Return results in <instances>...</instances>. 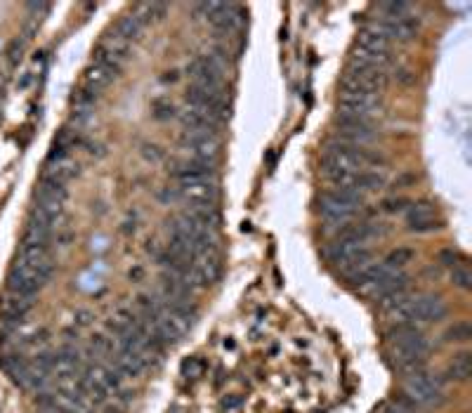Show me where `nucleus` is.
Masks as SVG:
<instances>
[{"label": "nucleus", "instance_id": "obj_33", "mask_svg": "<svg viewBox=\"0 0 472 413\" xmlns=\"http://www.w3.org/2000/svg\"><path fill=\"white\" fill-rule=\"evenodd\" d=\"M139 276H142V269L139 267L135 269V272H130V279H139Z\"/></svg>", "mask_w": 472, "mask_h": 413}, {"label": "nucleus", "instance_id": "obj_5", "mask_svg": "<svg viewBox=\"0 0 472 413\" xmlns=\"http://www.w3.org/2000/svg\"><path fill=\"white\" fill-rule=\"evenodd\" d=\"M404 397L421 406H437L444 399V381L430 371H418L404 381Z\"/></svg>", "mask_w": 472, "mask_h": 413}, {"label": "nucleus", "instance_id": "obj_22", "mask_svg": "<svg viewBox=\"0 0 472 413\" xmlns=\"http://www.w3.org/2000/svg\"><path fill=\"white\" fill-rule=\"evenodd\" d=\"M50 239H52V229L40 227V225H36V222H29V225H26L24 243H43V246H47Z\"/></svg>", "mask_w": 472, "mask_h": 413}, {"label": "nucleus", "instance_id": "obj_24", "mask_svg": "<svg viewBox=\"0 0 472 413\" xmlns=\"http://www.w3.org/2000/svg\"><path fill=\"white\" fill-rule=\"evenodd\" d=\"M451 283L461 290H470L472 288V272L465 265H456L451 269Z\"/></svg>", "mask_w": 472, "mask_h": 413}, {"label": "nucleus", "instance_id": "obj_21", "mask_svg": "<svg viewBox=\"0 0 472 413\" xmlns=\"http://www.w3.org/2000/svg\"><path fill=\"white\" fill-rule=\"evenodd\" d=\"M414 257H416V253H414V250H411V248H397V250H392V253H390L383 262H385V265H387L390 269H395V272H402V269L406 267L409 262L414 260Z\"/></svg>", "mask_w": 472, "mask_h": 413}, {"label": "nucleus", "instance_id": "obj_25", "mask_svg": "<svg viewBox=\"0 0 472 413\" xmlns=\"http://www.w3.org/2000/svg\"><path fill=\"white\" fill-rule=\"evenodd\" d=\"M380 10L385 12V19L411 17V5H406V3H385V5H380Z\"/></svg>", "mask_w": 472, "mask_h": 413}, {"label": "nucleus", "instance_id": "obj_10", "mask_svg": "<svg viewBox=\"0 0 472 413\" xmlns=\"http://www.w3.org/2000/svg\"><path fill=\"white\" fill-rule=\"evenodd\" d=\"M187 73L192 78L194 87H204V90H222V76L206 62V57H197L192 64L187 66Z\"/></svg>", "mask_w": 472, "mask_h": 413}, {"label": "nucleus", "instance_id": "obj_7", "mask_svg": "<svg viewBox=\"0 0 472 413\" xmlns=\"http://www.w3.org/2000/svg\"><path fill=\"white\" fill-rule=\"evenodd\" d=\"M378 109H380V94L375 92H342L340 94V113H345V116H361V118L373 121Z\"/></svg>", "mask_w": 472, "mask_h": 413}, {"label": "nucleus", "instance_id": "obj_17", "mask_svg": "<svg viewBox=\"0 0 472 413\" xmlns=\"http://www.w3.org/2000/svg\"><path fill=\"white\" fill-rule=\"evenodd\" d=\"M338 137L345 142V144H356V147H364V144H373L378 140V130L375 125L371 128H338Z\"/></svg>", "mask_w": 472, "mask_h": 413}, {"label": "nucleus", "instance_id": "obj_32", "mask_svg": "<svg viewBox=\"0 0 472 413\" xmlns=\"http://www.w3.org/2000/svg\"><path fill=\"white\" fill-rule=\"evenodd\" d=\"M78 316H80V319H78L80 323H87V321H90V319H87V316H90V314H87V312H80Z\"/></svg>", "mask_w": 472, "mask_h": 413}, {"label": "nucleus", "instance_id": "obj_29", "mask_svg": "<svg viewBox=\"0 0 472 413\" xmlns=\"http://www.w3.org/2000/svg\"><path fill=\"white\" fill-rule=\"evenodd\" d=\"M239 406H241V397H236V395H229L222 399V409L225 411H234V409H239Z\"/></svg>", "mask_w": 472, "mask_h": 413}, {"label": "nucleus", "instance_id": "obj_6", "mask_svg": "<svg viewBox=\"0 0 472 413\" xmlns=\"http://www.w3.org/2000/svg\"><path fill=\"white\" fill-rule=\"evenodd\" d=\"M340 85H342V92H375V94H380L383 87L387 85V73L347 66Z\"/></svg>", "mask_w": 472, "mask_h": 413}, {"label": "nucleus", "instance_id": "obj_26", "mask_svg": "<svg viewBox=\"0 0 472 413\" xmlns=\"http://www.w3.org/2000/svg\"><path fill=\"white\" fill-rule=\"evenodd\" d=\"M204 371H206V364H204V359H199V357H189L187 362L182 364V374L187 378H199V376H204Z\"/></svg>", "mask_w": 472, "mask_h": 413}, {"label": "nucleus", "instance_id": "obj_8", "mask_svg": "<svg viewBox=\"0 0 472 413\" xmlns=\"http://www.w3.org/2000/svg\"><path fill=\"white\" fill-rule=\"evenodd\" d=\"M444 225L442 218L437 215V208L430 201H418L411 203L409 213H406V227L416 234H428L435 232Z\"/></svg>", "mask_w": 472, "mask_h": 413}, {"label": "nucleus", "instance_id": "obj_3", "mask_svg": "<svg viewBox=\"0 0 472 413\" xmlns=\"http://www.w3.org/2000/svg\"><path fill=\"white\" fill-rule=\"evenodd\" d=\"M364 194L354 192V189H328L321 194L319 199V213L328 222H347L354 218V213L359 211V203Z\"/></svg>", "mask_w": 472, "mask_h": 413}, {"label": "nucleus", "instance_id": "obj_31", "mask_svg": "<svg viewBox=\"0 0 472 413\" xmlns=\"http://www.w3.org/2000/svg\"><path fill=\"white\" fill-rule=\"evenodd\" d=\"M40 413H64V411L55 404V406H47V409H40Z\"/></svg>", "mask_w": 472, "mask_h": 413}, {"label": "nucleus", "instance_id": "obj_15", "mask_svg": "<svg viewBox=\"0 0 472 413\" xmlns=\"http://www.w3.org/2000/svg\"><path fill=\"white\" fill-rule=\"evenodd\" d=\"M383 26H385V31H387V36H390V40H411V38H416V33H418V22L414 19V15L411 17H404V19H383Z\"/></svg>", "mask_w": 472, "mask_h": 413}, {"label": "nucleus", "instance_id": "obj_4", "mask_svg": "<svg viewBox=\"0 0 472 413\" xmlns=\"http://www.w3.org/2000/svg\"><path fill=\"white\" fill-rule=\"evenodd\" d=\"M328 257L338 272H342L347 279H354L361 269H366L373 260V253L366 243H345V241H335L333 246L328 248Z\"/></svg>", "mask_w": 472, "mask_h": 413}, {"label": "nucleus", "instance_id": "obj_27", "mask_svg": "<svg viewBox=\"0 0 472 413\" xmlns=\"http://www.w3.org/2000/svg\"><path fill=\"white\" fill-rule=\"evenodd\" d=\"M173 111H175V109H173L170 101H161V99H159V101H154V116H156V118H161V121H163V118H170V116H173Z\"/></svg>", "mask_w": 472, "mask_h": 413}, {"label": "nucleus", "instance_id": "obj_12", "mask_svg": "<svg viewBox=\"0 0 472 413\" xmlns=\"http://www.w3.org/2000/svg\"><path fill=\"white\" fill-rule=\"evenodd\" d=\"M33 304H36L33 297L10 293L3 300V307H0V314H3V319H0V321H8V323H15V326H19V323L24 321V316L33 309Z\"/></svg>", "mask_w": 472, "mask_h": 413}, {"label": "nucleus", "instance_id": "obj_23", "mask_svg": "<svg viewBox=\"0 0 472 413\" xmlns=\"http://www.w3.org/2000/svg\"><path fill=\"white\" fill-rule=\"evenodd\" d=\"M470 338H472V326L468 321H458L444 333V340L447 343H468Z\"/></svg>", "mask_w": 472, "mask_h": 413}, {"label": "nucleus", "instance_id": "obj_16", "mask_svg": "<svg viewBox=\"0 0 472 413\" xmlns=\"http://www.w3.org/2000/svg\"><path fill=\"white\" fill-rule=\"evenodd\" d=\"M187 213L192 215V218L197 220L201 227L211 229V232H215V229L220 227V222H222L218 206H201V203H189V211Z\"/></svg>", "mask_w": 472, "mask_h": 413}, {"label": "nucleus", "instance_id": "obj_11", "mask_svg": "<svg viewBox=\"0 0 472 413\" xmlns=\"http://www.w3.org/2000/svg\"><path fill=\"white\" fill-rule=\"evenodd\" d=\"M356 47L368 52H380V55H390V36L385 31L383 22H371L359 31V43Z\"/></svg>", "mask_w": 472, "mask_h": 413}, {"label": "nucleus", "instance_id": "obj_18", "mask_svg": "<svg viewBox=\"0 0 472 413\" xmlns=\"http://www.w3.org/2000/svg\"><path fill=\"white\" fill-rule=\"evenodd\" d=\"M447 376L454 381H468L472 376V355L470 352H458V355L449 362Z\"/></svg>", "mask_w": 472, "mask_h": 413}, {"label": "nucleus", "instance_id": "obj_1", "mask_svg": "<svg viewBox=\"0 0 472 413\" xmlns=\"http://www.w3.org/2000/svg\"><path fill=\"white\" fill-rule=\"evenodd\" d=\"M390 362L399 374H418L425 369V355L430 352L428 338L421 333L416 323H397L387 331Z\"/></svg>", "mask_w": 472, "mask_h": 413}, {"label": "nucleus", "instance_id": "obj_30", "mask_svg": "<svg viewBox=\"0 0 472 413\" xmlns=\"http://www.w3.org/2000/svg\"><path fill=\"white\" fill-rule=\"evenodd\" d=\"M442 260L447 262V265H451V260H456V255L451 253V250H444V253H442Z\"/></svg>", "mask_w": 472, "mask_h": 413}, {"label": "nucleus", "instance_id": "obj_2", "mask_svg": "<svg viewBox=\"0 0 472 413\" xmlns=\"http://www.w3.org/2000/svg\"><path fill=\"white\" fill-rule=\"evenodd\" d=\"M380 156L378 154L361 152L345 142H328L326 152H323L321 171H342V173H361L366 164H378Z\"/></svg>", "mask_w": 472, "mask_h": 413}, {"label": "nucleus", "instance_id": "obj_20", "mask_svg": "<svg viewBox=\"0 0 472 413\" xmlns=\"http://www.w3.org/2000/svg\"><path fill=\"white\" fill-rule=\"evenodd\" d=\"M111 80H113V76H109L104 69H99V66H94V64L85 71V87L92 90L94 94H99V90H104Z\"/></svg>", "mask_w": 472, "mask_h": 413}, {"label": "nucleus", "instance_id": "obj_28", "mask_svg": "<svg viewBox=\"0 0 472 413\" xmlns=\"http://www.w3.org/2000/svg\"><path fill=\"white\" fill-rule=\"evenodd\" d=\"M406 199H390V201H385L383 203V211H387V213H397V211H402L404 206H406Z\"/></svg>", "mask_w": 472, "mask_h": 413}, {"label": "nucleus", "instance_id": "obj_13", "mask_svg": "<svg viewBox=\"0 0 472 413\" xmlns=\"http://www.w3.org/2000/svg\"><path fill=\"white\" fill-rule=\"evenodd\" d=\"M180 194H185L189 203H201V206H218L220 189L215 185V180H201L194 185H185L180 189Z\"/></svg>", "mask_w": 472, "mask_h": 413}, {"label": "nucleus", "instance_id": "obj_9", "mask_svg": "<svg viewBox=\"0 0 472 413\" xmlns=\"http://www.w3.org/2000/svg\"><path fill=\"white\" fill-rule=\"evenodd\" d=\"M180 144L185 147L187 152H192V159H199V161H215L218 149H220L218 135H213V132L185 130L180 137Z\"/></svg>", "mask_w": 472, "mask_h": 413}, {"label": "nucleus", "instance_id": "obj_14", "mask_svg": "<svg viewBox=\"0 0 472 413\" xmlns=\"http://www.w3.org/2000/svg\"><path fill=\"white\" fill-rule=\"evenodd\" d=\"M392 64V55H380V52H368L361 47H354L349 55V66L356 69H368V71H383L387 73V66Z\"/></svg>", "mask_w": 472, "mask_h": 413}, {"label": "nucleus", "instance_id": "obj_19", "mask_svg": "<svg viewBox=\"0 0 472 413\" xmlns=\"http://www.w3.org/2000/svg\"><path fill=\"white\" fill-rule=\"evenodd\" d=\"M142 29H144V26H142V24L137 22V17H135L132 12H130V15H125V17H120V19H118L116 31H113V33H118V36L123 38V40H128V43H132V40H137V38H139Z\"/></svg>", "mask_w": 472, "mask_h": 413}]
</instances>
